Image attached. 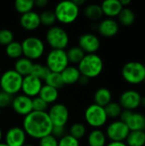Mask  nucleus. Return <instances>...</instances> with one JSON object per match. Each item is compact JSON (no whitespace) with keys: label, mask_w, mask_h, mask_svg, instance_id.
<instances>
[{"label":"nucleus","mask_w":145,"mask_h":146,"mask_svg":"<svg viewBox=\"0 0 145 146\" xmlns=\"http://www.w3.org/2000/svg\"><path fill=\"white\" fill-rule=\"evenodd\" d=\"M53 125L47 112L32 111L23 119L22 128L26 136L34 139H41L51 133Z\"/></svg>","instance_id":"f257e3e1"},{"label":"nucleus","mask_w":145,"mask_h":146,"mask_svg":"<svg viewBox=\"0 0 145 146\" xmlns=\"http://www.w3.org/2000/svg\"><path fill=\"white\" fill-rule=\"evenodd\" d=\"M77 68L81 75L89 80L94 79L102 74L103 70V61L97 53L85 54Z\"/></svg>","instance_id":"f03ea898"},{"label":"nucleus","mask_w":145,"mask_h":146,"mask_svg":"<svg viewBox=\"0 0 145 146\" xmlns=\"http://www.w3.org/2000/svg\"><path fill=\"white\" fill-rule=\"evenodd\" d=\"M56 21L62 24L68 25L74 22L79 15V7L73 0L59 2L54 9Z\"/></svg>","instance_id":"7ed1b4c3"},{"label":"nucleus","mask_w":145,"mask_h":146,"mask_svg":"<svg viewBox=\"0 0 145 146\" xmlns=\"http://www.w3.org/2000/svg\"><path fill=\"white\" fill-rule=\"evenodd\" d=\"M122 78L131 85H139L145 79V68L144 63L138 61H131L122 67Z\"/></svg>","instance_id":"20e7f679"},{"label":"nucleus","mask_w":145,"mask_h":146,"mask_svg":"<svg viewBox=\"0 0 145 146\" xmlns=\"http://www.w3.org/2000/svg\"><path fill=\"white\" fill-rule=\"evenodd\" d=\"M23 77L14 69H8L0 76L1 91L14 96L21 91Z\"/></svg>","instance_id":"39448f33"},{"label":"nucleus","mask_w":145,"mask_h":146,"mask_svg":"<svg viewBox=\"0 0 145 146\" xmlns=\"http://www.w3.org/2000/svg\"><path fill=\"white\" fill-rule=\"evenodd\" d=\"M45 39L51 50H65L69 44V36L67 31L58 26L50 27L46 33Z\"/></svg>","instance_id":"423d86ee"},{"label":"nucleus","mask_w":145,"mask_h":146,"mask_svg":"<svg viewBox=\"0 0 145 146\" xmlns=\"http://www.w3.org/2000/svg\"><path fill=\"white\" fill-rule=\"evenodd\" d=\"M23 56L33 61L39 59L44 53L45 45L42 39L35 36L26 38L21 42Z\"/></svg>","instance_id":"0eeeda50"},{"label":"nucleus","mask_w":145,"mask_h":146,"mask_svg":"<svg viewBox=\"0 0 145 146\" xmlns=\"http://www.w3.org/2000/svg\"><path fill=\"white\" fill-rule=\"evenodd\" d=\"M45 65L50 72L61 74L69 65L67 51L65 50H50L46 56Z\"/></svg>","instance_id":"6e6552de"},{"label":"nucleus","mask_w":145,"mask_h":146,"mask_svg":"<svg viewBox=\"0 0 145 146\" xmlns=\"http://www.w3.org/2000/svg\"><path fill=\"white\" fill-rule=\"evenodd\" d=\"M84 115L86 123L94 129H99L103 127L109 119L104 108L95 104H90L85 109Z\"/></svg>","instance_id":"1a4fd4ad"},{"label":"nucleus","mask_w":145,"mask_h":146,"mask_svg":"<svg viewBox=\"0 0 145 146\" xmlns=\"http://www.w3.org/2000/svg\"><path fill=\"white\" fill-rule=\"evenodd\" d=\"M129 133L130 130L125 122L115 120L108 125L105 134L110 142H125Z\"/></svg>","instance_id":"9d476101"},{"label":"nucleus","mask_w":145,"mask_h":146,"mask_svg":"<svg viewBox=\"0 0 145 146\" xmlns=\"http://www.w3.org/2000/svg\"><path fill=\"white\" fill-rule=\"evenodd\" d=\"M47 113L53 126L65 127L69 120V110L65 104L61 103L52 104Z\"/></svg>","instance_id":"9b49d317"},{"label":"nucleus","mask_w":145,"mask_h":146,"mask_svg":"<svg viewBox=\"0 0 145 146\" xmlns=\"http://www.w3.org/2000/svg\"><path fill=\"white\" fill-rule=\"evenodd\" d=\"M142 96L136 90H126L123 92L119 98V104L123 110L134 111L140 107Z\"/></svg>","instance_id":"f8f14e48"},{"label":"nucleus","mask_w":145,"mask_h":146,"mask_svg":"<svg viewBox=\"0 0 145 146\" xmlns=\"http://www.w3.org/2000/svg\"><path fill=\"white\" fill-rule=\"evenodd\" d=\"M43 86V82L38 78L29 74L25 77H23L22 85H21V91L22 94L31 98H34L38 96L40 90Z\"/></svg>","instance_id":"ddd939ff"},{"label":"nucleus","mask_w":145,"mask_h":146,"mask_svg":"<svg viewBox=\"0 0 145 146\" xmlns=\"http://www.w3.org/2000/svg\"><path fill=\"white\" fill-rule=\"evenodd\" d=\"M85 54H95L101 46L99 38L91 33H85L79 36V45Z\"/></svg>","instance_id":"4468645a"},{"label":"nucleus","mask_w":145,"mask_h":146,"mask_svg":"<svg viewBox=\"0 0 145 146\" xmlns=\"http://www.w3.org/2000/svg\"><path fill=\"white\" fill-rule=\"evenodd\" d=\"M11 107L17 115L25 117L32 111V98L24 94H18L13 98Z\"/></svg>","instance_id":"2eb2a0df"},{"label":"nucleus","mask_w":145,"mask_h":146,"mask_svg":"<svg viewBox=\"0 0 145 146\" xmlns=\"http://www.w3.org/2000/svg\"><path fill=\"white\" fill-rule=\"evenodd\" d=\"M26 140V134L21 127H10L4 135V144L8 146H23Z\"/></svg>","instance_id":"dca6fc26"},{"label":"nucleus","mask_w":145,"mask_h":146,"mask_svg":"<svg viewBox=\"0 0 145 146\" xmlns=\"http://www.w3.org/2000/svg\"><path fill=\"white\" fill-rule=\"evenodd\" d=\"M98 33L105 38L115 37L120 30V24L113 18H106L102 20L97 25Z\"/></svg>","instance_id":"f3484780"},{"label":"nucleus","mask_w":145,"mask_h":146,"mask_svg":"<svg viewBox=\"0 0 145 146\" xmlns=\"http://www.w3.org/2000/svg\"><path fill=\"white\" fill-rule=\"evenodd\" d=\"M20 25L26 31H34L38 29L41 25L39 14L35 11H30L21 15L20 17Z\"/></svg>","instance_id":"a211bd4d"},{"label":"nucleus","mask_w":145,"mask_h":146,"mask_svg":"<svg viewBox=\"0 0 145 146\" xmlns=\"http://www.w3.org/2000/svg\"><path fill=\"white\" fill-rule=\"evenodd\" d=\"M103 14L108 18H115L119 15L123 9L120 0H105L100 5Z\"/></svg>","instance_id":"6ab92c4d"},{"label":"nucleus","mask_w":145,"mask_h":146,"mask_svg":"<svg viewBox=\"0 0 145 146\" xmlns=\"http://www.w3.org/2000/svg\"><path fill=\"white\" fill-rule=\"evenodd\" d=\"M125 123L130 131H145V115L142 113L132 111Z\"/></svg>","instance_id":"aec40b11"},{"label":"nucleus","mask_w":145,"mask_h":146,"mask_svg":"<svg viewBox=\"0 0 145 146\" xmlns=\"http://www.w3.org/2000/svg\"><path fill=\"white\" fill-rule=\"evenodd\" d=\"M61 76H62V81L64 83V86L65 85L71 86V85H74V84L78 83L81 74L77 67L68 65L61 73Z\"/></svg>","instance_id":"412c9836"},{"label":"nucleus","mask_w":145,"mask_h":146,"mask_svg":"<svg viewBox=\"0 0 145 146\" xmlns=\"http://www.w3.org/2000/svg\"><path fill=\"white\" fill-rule=\"evenodd\" d=\"M93 99L95 104L104 108L112 101V92L107 87H100L95 92Z\"/></svg>","instance_id":"4be33fe9"},{"label":"nucleus","mask_w":145,"mask_h":146,"mask_svg":"<svg viewBox=\"0 0 145 146\" xmlns=\"http://www.w3.org/2000/svg\"><path fill=\"white\" fill-rule=\"evenodd\" d=\"M33 64L34 63L32 62V61H31L24 56H21V58L17 59L15 62L14 70L15 72H17L22 77H25L26 75L31 74Z\"/></svg>","instance_id":"5701e85b"},{"label":"nucleus","mask_w":145,"mask_h":146,"mask_svg":"<svg viewBox=\"0 0 145 146\" xmlns=\"http://www.w3.org/2000/svg\"><path fill=\"white\" fill-rule=\"evenodd\" d=\"M38 97L48 104H54L59 98V90L47 85H43Z\"/></svg>","instance_id":"b1692460"},{"label":"nucleus","mask_w":145,"mask_h":146,"mask_svg":"<svg viewBox=\"0 0 145 146\" xmlns=\"http://www.w3.org/2000/svg\"><path fill=\"white\" fill-rule=\"evenodd\" d=\"M88 146H106L107 137L100 129H93L87 136Z\"/></svg>","instance_id":"393cba45"},{"label":"nucleus","mask_w":145,"mask_h":146,"mask_svg":"<svg viewBox=\"0 0 145 146\" xmlns=\"http://www.w3.org/2000/svg\"><path fill=\"white\" fill-rule=\"evenodd\" d=\"M125 143L127 146H144L145 131H130Z\"/></svg>","instance_id":"a878e982"},{"label":"nucleus","mask_w":145,"mask_h":146,"mask_svg":"<svg viewBox=\"0 0 145 146\" xmlns=\"http://www.w3.org/2000/svg\"><path fill=\"white\" fill-rule=\"evenodd\" d=\"M118 17V22L119 24L121 23L124 27H130L132 26L135 20H136V15L135 13L128 7L123 8L119 14Z\"/></svg>","instance_id":"bb28decb"},{"label":"nucleus","mask_w":145,"mask_h":146,"mask_svg":"<svg viewBox=\"0 0 145 146\" xmlns=\"http://www.w3.org/2000/svg\"><path fill=\"white\" fill-rule=\"evenodd\" d=\"M84 13L85 17L92 21H99L103 15L101 6L97 3H91L87 5L85 9Z\"/></svg>","instance_id":"cd10ccee"},{"label":"nucleus","mask_w":145,"mask_h":146,"mask_svg":"<svg viewBox=\"0 0 145 146\" xmlns=\"http://www.w3.org/2000/svg\"><path fill=\"white\" fill-rule=\"evenodd\" d=\"M5 54L11 59H19L23 56L21 43L18 41H13L5 46Z\"/></svg>","instance_id":"c85d7f7f"},{"label":"nucleus","mask_w":145,"mask_h":146,"mask_svg":"<svg viewBox=\"0 0 145 146\" xmlns=\"http://www.w3.org/2000/svg\"><path fill=\"white\" fill-rule=\"evenodd\" d=\"M66 51H67L68 62H69V63H72V64L78 65L85 55V53L78 45L72 46Z\"/></svg>","instance_id":"c756f323"},{"label":"nucleus","mask_w":145,"mask_h":146,"mask_svg":"<svg viewBox=\"0 0 145 146\" xmlns=\"http://www.w3.org/2000/svg\"><path fill=\"white\" fill-rule=\"evenodd\" d=\"M44 81L45 82V85L50 86L51 87H54L57 90H59L64 86V83L62 81V79L60 73L50 72Z\"/></svg>","instance_id":"7c9ffc66"},{"label":"nucleus","mask_w":145,"mask_h":146,"mask_svg":"<svg viewBox=\"0 0 145 146\" xmlns=\"http://www.w3.org/2000/svg\"><path fill=\"white\" fill-rule=\"evenodd\" d=\"M104 110H105L108 118H110V119L119 118L123 110L119 102H115V101H111L108 105L104 107Z\"/></svg>","instance_id":"2f4dec72"},{"label":"nucleus","mask_w":145,"mask_h":146,"mask_svg":"<svg viewBox=\"0 0 145 146\" xmlns=\"http://www.w3.org/2000/svg\"><path fill=\"white\" fill-rule=\"evenodd\" d=\"M34 6V1L32 0H16L15 2V9L21 15L32 11Z\"/></svg>","instance_id":"473e14b6"},{"label":"nucleus","mask_w":145,"mask_h":146,"mask_svg":"<svg viewBox=\"0 0 145 146\" xmlns=\"http://www.w3.org/2000/svg\"><path fill=\"white\" fill-rule=\"evenodd\" d=\"M69 134L75 138L76 139L79 140L83 139L86 134V127L84 124L80 122L73 123L69 128Z\"/></svg>","instance_id":"72a5a7b5"},{"label":"nucleus","mask_w":145,"mask_h":146,"mask_svg":"<svg viewBox=\"0 0 145 146\" xmlns=\"http://www.w3.org/2000/svg\"><path fill=\"white\" fill-rule=\"evenodd\" d=\"M50 73V71L46 67V65H43L40 63H34L31 74L38 78L39 80H41L43 81L45 80V78L48 76V74Z\"/></svg>","instance_id":"f704fd0d"},{"label":"nucleus","mask_w":145,"mask_h":146,"mask_svg":"<svg viewBox=\"0 0 145 146\" xmlns=\"http://www.w3.org/2000/svg\"><path fill=\"white\" fill-rule=\"evenodd\" d=\"M39 18H40V22L41 24L46 26V27H53L54 24L56 21V18L55 15L54 11L52 10H44L39 14Z\"/></svg>","instance_id":"c9c22d12"},{"label":"nucleus","mask_w":145,"mask_h":146,"mask_svg":"<svg viewBox=\"0 0 145 146\" xmlns=\"http://www.w3.org/2000/svg\"><path fill=\"white\" fill-rule=\"evenodd\" d=\"M14 41V33L11 30L3 28L0 29V45H8Z\"/></svg>","instance_id":"e433bc0d"},{"label":"nucleus","mask_w":145,"mask_h":146,"mask_svg":"<svg viewBox=\"0 0 145 146\" xmlns=\"http://www.w3.org/2000/svg\"><path fill=\"white\" fill-rule=\"evenodd\" d=\"M49 104L44 102L38 96L32 98V111L38 112H47Z\"/></svg>","instance_id":"4c0bfd02"},{"label":"nucleus","mask_w":145,"mask_h":146,"mask_svg":"<svg viewBox=\"0 0 145 146\" xmlns=\"http://www.w3.org/2000/svg\"><path fill=\"white\" fill-rule=\"evenodd\" d=\"M58 146H79V140L72 137L70 134H65L58 139Z\"/></svg>","instance_id":"58836bf2"},{"label":"nucleus","mask_w":145,"mask_h":146,"mask_svg":"<svg viewBox=\"0 0 145 146\" xmlns=\"http://www.w3.org/2000/svg\"><path fill=\"white\" fill-rule=\"evenodd\" d=\"M38 146H58V139L50 134L39 139Z\"/></svg>","instance_id":"ea45409f"},{"label":"nucleus","mask_w":145,"mask_h":146,"mask_svg":"<svg viewBox=\"0 0 145 146\" xmlns=\"http://www.w3.org/2000/svg\"><path fill=\"white\" fill-rule=\"evenodd\" d=\"M13 96L1 91L0 92V109L2 110L3 108H6L12 104L13 100Z\"/></svg>","instance_id":"a19ab883"},{"label":"nucleus","mask_w":145,"mask_h":146,"mask_svg":"<svg viewBox=\"0 0 145 146\" xmlns=\"http://www.w3.org/2000/svg\"><path fill=\"white\" fill-rule=\"evenodd\" d=\"M52 136H54L55 138H56L57 139H61L62 137H63L66 134V130H65V127H58V126H53L52 127V131L50 133Z\"/></svg>","instance_id":"79ce46f5"},{"label":"nucleus","mask_w":145,"mask_h":146,"mask_svg":"<svg viewBox=\"0 0 145 146\" xmlns=\"http://www.w3.org/2000/svg\"><path fill=\"white\" fill-rule=\"evenodd\" d=\"M48 1L47 0H36L34 1V4L39 8H43V7H45L47 4H48Z\"/></svg>","instance_id":"37998d69"},{"label":"nucleus","mask_w":145,"mask_h":146,"mask_svg":"<svg viewBox=\"0 0 145 146\" xmlns=\"http://www.w3.org/2000/svg\"><path fill=\"white\" fill-rule=\"evenodd\" d=\"M88 81H89V79H88V78H86V77L81 75L80 78H79V81H78V83H79V85H81V86H85V85L88 83Z\"/></svg>","instance_id":"c03bdc74"},{"label":"nucleus","mask_w":145,"mask_h":146,"mask_svg":"<svg viewBox=\"0 0 145 146\" xmlns=\"http://www.w3.org/2000/svg\"><path fill=\"white\" fill-rule=\"evenodd\" d=\"M106 146H127L125 142H109Z\"/></svg>","instance_id":"a18cd8bd"},{"label":"nucleus","mask_w":145,"mask_h":146,"mask_svg":"<svg viewBox=\"0 0 145 146\" xmlns=\"http://www.w3.org/2000/svg\"><path fill=\"white\" fill-rule=\"evenodd\" d=\"M120 2L123 8H126L131 3V0H120Z\"/></svg>","instance_id":"49530a36"},{"label":"nucleus","mask_w":145,"mask_h":146,"mask_svg":"<svg viewBox=\"0 0 145 146\" xmlns=\"http://www.w3.org/2000/svg\"><path fill=\"white\" fill-rule=\"evenodd\" d=\"M73 3H74L77 6H79V7H80L82 4L85 3V0H73Z\"/></svg>","instance_id":"de8ad7c7"},{"label":"nucleus","mask_w":145,"mask_h":146,"mask_svg":"<svg viewBox=\"0 0 145 146\" xmlns=\"http://www.w3.org/2000/svg\"><path fill=\"white\" fill-rule=\"evenodd\" d=\"M140 107H143L145 109V97H142V98H141Z\"/></svg>","instance_id":"09e8293b"},{"label":"nucleus","mask_w":145,"mask_h":146,"mask_svg":"<svg viewBox=\"0 0 145 146\" xmlns=\"http://www.w3.org/2000/svg\"><path fill=\"white\" fill-rule=\"evenodd\" d=\"M3 131H2V129L0 128V143H1V141H2V139H3Z\"/></svg>","instance_id":"8fccbe9b"},{"label":"nucleus","mask_w":145,"mask_h":146,"mask_svg":"<svg viewBox=\"0 0 145 146\" xmlns=\"http://www.w3.org/2000/svg\"><path fill=\"white\" fill-rule=\"evenodd\" d=\"M0 146H8L6 144H4V143H3V142H1L0 143Z\"/></svg>","instance_id":"3c124183"},{"label":"nucleus","mask_w":145,"mask_h":146,"mask_svg":"<svg viewBox=\"0 0 145 146\" xmlns=\"http://www.w3.org/2000/svg\"><path fill=\"white\" fill-rule=\"evenodd\" d=\"M23 146H34V145H26V144H25Z\"/></svg>","instance_id":"603ef678"},{"label":"nucleus","mask_w":145,"mask_h":146,"mask_svg":"<svg viewBox=\"0 0 145 146\" xmlns=\"http://www.w3.org/2000/svg\"><path fill=\"white\" fill-rule=\"evenodd\" d=\"M1 114H2V110H1V109H0V117H1Z\"/></svg>","instance_id":"864d4df0"},{"label":"nucleus","mask_w":145,"mask_h":146,"mask_svg":"<svg viewBox=\"0 0 145 146\" xmlns=\"http://www.w3.org/2000/svg\"><path fill=\"white\" fill-rule=\"evenodd\" d=\"M143 83H144V86H145V79H144V82H143Z\"/></svg>","instance_id":"5fc2aeb1"},{"label":"nucleus","mask_w":145,"mask_h":146,"mask_svg":"<svg viewBox=\"0 0 145 146\" xmlns=\"http://www.w3.org/2000/svg\"><path fill=\"white\" fill-rule=\"evenodd\" d=\"M144 68H145V61H144Z\"/></svg>","instance_id":"6e6d98bb"},{"label":"nucleus","mask_w":145,"mask_h":146,"mask_svg":"<svg viewBox=\"0 0 145 146\" xmlns=\"http://www.w3.org/2000/svg\"><path fill=\"white\" fill-rule=\"evenodd\" d=\"M0 72H1V67H0Z\"/></svg>","instance_id":"4d7b16f0"}]
</instances>
